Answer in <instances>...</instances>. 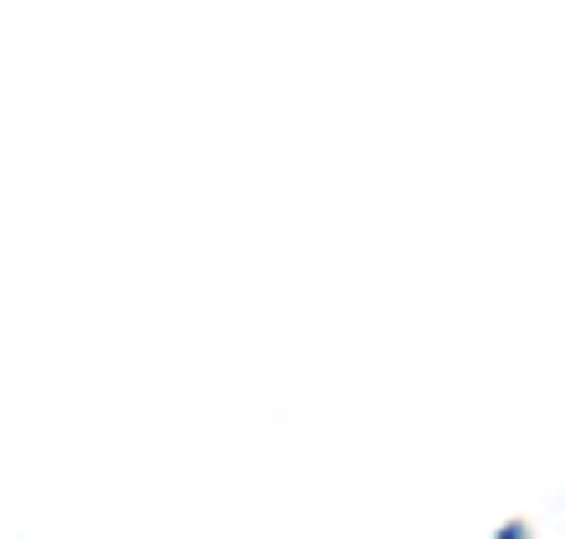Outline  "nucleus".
Instances as JSON below:
<instances>
[{"label":"nucleus","instance_id":"obj_1","mask_svg":"<svg viewBox=\"0 0 565 539\" xmlns=\"http://www.w3.org/2000/svg\"><path fill=\"white\" fill-rule=\"evenodd\" d=\"M498 539H532V531H523V522H507V531H498Z\"/></svg>","mask_w":565,"mask_h":539}]
</instances>
